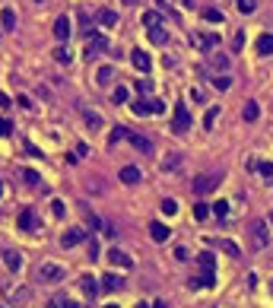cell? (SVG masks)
<instances>
[{"label":"cell","mask_w":273,"mask_h":308,"mask_svg":"<svg viewBox=\"0 0 273 308\" xmlns=\"http://www.w3.org/2000/svg\"><path fill=\"white\" fill-rule=\"evenodd\" d=\"M80 289L86 296H96L99 289H102V283H96V277H89V273H86V277H80Z\"/></svg>","instance_id":"7c38bea8"},{"label":"cell","mask_w":273,"mask_h":308,"mask_svg":"<svg viewBox=\"0 0 273 308\" xmlns=\"http://www.w3.org/2000/svg\"><path fill=\"white\" fill-rule=\"evenodd\" d=\"M0 25H3L6 32H13V29H16V13L10 10V6H3V10H0Z\"/></svg>","instance_id":"9a60e30c"},{"label":"cell","mask_w":273,"mask_h":308,"mask_svg":"<svg viewBox=\"0 0 273 308\" xmlns=\"http://www.w3.org/2000/svg\"><path fill=\"white\" fill-rule=\"evenodd\" d=\"M51 213H54V216H64V200H51Z\"/></svg>","instance_id":"7dc6e473"},{"label":"cell","mask_w":273,"mask_h":308,"mask_svg":"<svg viewBox=\"0 0 273 308\" xmlns=\"http://www.w3.org/2000/svg\"><path fill=\"white\" fill-rule=\"evenodd\" d=\"M270 222H273V213H270Z\"/></svg>","instance_id":"6125c7cd"},{"label":"cell","mask_w":273,"mask_h":308,"mask_svg":"<svg viewBox=\"0 0 273 308\" xmlns=\"http://www.w3.org/2000/svg\"><path fill=\"white\" fill-rule=\"evenodd\" d=\"M258 51H261L264 57H267V54H273V32H264V35L258 38Z\"/></svg>","instance_id":"ac0fdd59"},{"label":"cell","mask_w":273,"mask_h":308,"mask_svg":"<svg viewBox=\"0 0 273 308\" xmlns=\"http://www.w3.org/2000/svg\"><path fill=\"white\" fill-rule=\"evenodd\" d=\"M203 19H207V22H223V13L210 6V10H203Z\"/></svg>","instance_id":"74e56055"},{"label":"cell","mask_w":273,"mask_h":308,"mask_svg":"<svg viewBox=\"0 0 273 308\" xmlns=\"http://www.w3.org/2000/svg\"><path fill=\"white\" fill-rule=\"evenodd\" d=\"M181 3H184V6H194V0H181Z\"/></svg>","instance_id":"11a10c76"},{"label":"cell","mask_w":273,"mask_h":308,"mask_svg":"<svg viewBox=\"0 0 273 308\" xmlns=\"http://www.w3.org/2000/svg\"><path fill=\"white\" fill-rule=\"evenodd\" d=\"M124 3H127V6H134V3H136V0H124Z\"/></svg>","instance_id":"6f0895ef"},{"label":"cell","mask_w":273,"mask_h":308,"mask_svg":"<svg viewBox=\"0 0 273 308\" xmlns=\"http://www.w3.org/2000/svg\"><path fill=\"white\" fill-rule=\"evenodd\" d=\"M35 3H45V0H35Z\"/></svg>","instance_id":"94428289"},{"label":"cell","mask_w":273,"mask_h":308,"mask_svg":"<svg viewBox=\"0 0 273 308\" xmlns=\"http://www.w3.org/2000/svg\"><path fill=\"white\" fill-rule=\"evenodd\" d=\"M83 118H86V124L92 127V131H99V127H102V115H99V111H89V108H83Z\"/></svg>","instance_id":"cb8c5ba5"},{"label":"cell","mask_w":273,"mask_h":308,"mask_svg":"<svg viewBox=\"0 0 273 308\" xmlns=\"http://www.w3.org/2000/svg\"><path fill=\"white\" fill-rule=\"evenodd\" d=\"M143 25H146V29H152V25H162V16H159L156 10H146V13H143Z\"/></svg>","instance_id":"d4e9b609"},{"label":"cell","mask_w":273,"mask_h":308,"mask_svg":"<svg viewBox=\"0 0 273 308\" xmlns=\"http://www.w3.org/2000/svg\"><path fill=\"white\" fill-rule=\"evenodd\" d=\"M51 305H54V308H83V305L70 302V299H61V296H57V299H54V302H51Z\"/></svg>","instance_id":"f35d334b"},{"label":"cell","mask_w":273,"mask_h":308,"mask_svg":"<svg viewBox=\"0 0 273 308\" xmlns=\"http://www.w3.org/2000/svg\"><path fill=\"white\" fill-rule=\"evenodd\" d=\"M22 178H25V184H38V175L35 172H22Z\"/></svg>","instance_id":"f907efd6"},{"label":"cell","mask_w":273,"mask_h":308,"mask_svg":"<svg viewBox=\"0 0 273 308\" xmlns=\"http://www.w3.org/2000/svg\"><path fill=\"white\" fill-rule=\"evenodd\" d=\"M175 258H178V261H187L191 254H187V248H175Z\"/></svg>","instance_id":"816d5d0a"},{"label":"cell","mask_w":273,"mask_h":308,"mask_svg":"<svg viewBox=\"0 0 273 308\" xmlns=\"http://www.w3.org/2000/svg\"><path fill=\"white\" fill-rule=\"evenodd\" d=\"M108 261L115 264V267H121V270H127V267H134V258L127 251H121V248H112L108 251Z\"/></svg>","instance_id":"8992f818"},{"label":"cell","mask_w":273,"mask_h":308,"mask_svg":"<svg viewBox=\"0 0 273 308\" xmlns=\"http://www.w3.org/2000/svg\"><path fill=\"white\" fill-rule=\"evenodd\" d=\"M96 19H99L102 25H118V13H115V10H99Z\"/></svg>","instance_id":"603a6c76"},{"label":"cell","mask_w":273,"mask_h":308,"mask_svg":"<svg viewBox=\"0 0 273 308\" xmlns=\"http://www.w3.org/2000/svg\"><path fill=\"white\" fill-rule=\"evenodd\" d=\"M251 232H254V245H258V248L267 245V222H254Z\"/></svg>","instance_id":"5bb4252c"},{"label":"cell","mask_w":273,"mask_h":308,"mask_svg":"<svg viewBox=\"0 0 273 308\" xmlns=\"http://www.w3.org/2000/svg\"><path fill=\"white\" fill-rule=\"evenodd\" d=\"M54 61L57 64H70V51H67V45H57L54 48Z\"/></svg>","instance_id":"f1b7e54d"},{"label":"cell","mask_w":273,"mask_h":308,"mask_svg":"<svg viewBox=\"0 0 273 308\" xmlns=\"http://www.w3.org/2000/svg\"><path fill=\"white\" fill-rule=\"evenodd\" d=\"M105 48H108V38H105V35H89V41H86V57L92 61V57H99Z\"/></svg>","instance_id":"3957f363"},{"label":"cell","mask_w":273,"mask_h":308,"mask_svg":"<svg viewBox=\"0 0 273 308\" xmlns=\"http://www.w3.org/2000/svg\"><path fill=\"white\" fill-rule=\"evenodd\" d=\"M131 111H134L136 118H143V115H152V111H149V99H146V102H143V99H140V102H134V105H131Z\"/></svg>","instance_id":"83f0119b"},{"label":"cell","mask_w":273,"mask_h":308,"mask_svg":"<svg viewBox=\"0 0 273 308\" xmlns=\"http://www.w3.org/2000/svg\"><path fill=\"white\" fill-rule=\"evenodd\" d=\"M35 277L41 280V283H61V280H67V270L61 267V264H38Z\"/></svg>","instance_id":"6da1fadb"},{"label":"cell","mask_w":273,"mask_h":308,"mask_svg":"<svg viewBox=\"0 0 273 308\" xmlns=\"http://www.w3.org/2000/svg\"><path fill=\"white\" fill-rule=\"evenodd\" d=\"M168 235H172V229H168L165 222H152V226H149V238H152V242H168Z\"/></svg>","instance_id":"30bf717a"},{"label":"cell","mask_w":273,"mask_h":308,"mask_svg":"<svg viewBox=\"0 0 273 308\" xmlns=\"http://www.w3.org/2000/svg\"><path fill=\"white\" fill-rule=\"evenodd\" d=\"M0 191H3V184H0Z\"/></svg>","instance_id":"be15d7a7"},{"label":"cell","mask_w":273,"mask_h":308,"mask_svg":"<svg viewBox=\"0 0 273 308\" xmlns=\"http://www.w3.org/2000/svg\"><path fill=\"white\" fill-rule=\"evenodd\" d=\"M210 64L216 67V70H226V67H229V57L219 54V51H213V54H210Z\"/></svg>","instance_id":"4316f807"},{"label":"cell","mask_w":273,"mask_h":308,"mask_svg":"<svg viewBox=\"0 0 273 308\" xmlns=\"http://www.w3.org/2000/svg\"><path fill=\"white\" fill-rule=\"evenodd\" d=\"M219 248H223L226 254H232V258H242V251H238V245H235V242H229V238H223V242H219Z\"/></svg>","instance_id":"4dcf8cb0"},{"label":"cell","mask_w":273,"mask_h":308,"mask_svg":"<svg viewBox=\"0 0 273 308\" xmlns=\"http://www.w3.org/2000/svg\"><path fill=\"white\" fill-rule=\"evenodd\" d=\"M210 213H213V210L207 207V203H194V219H207Z\"/></svg>","instance_id":"836d02e7"},{"label":"cell","mask_w":273,"mask_h":308,"mask_svg":"<svg viewBox=\"0 0 273 308\" xmlns=\"http://www.w3.org/2000/svg\"><path fill=\"white\" fill-rule=\"evenodd\" d=\"M105 308H118V305H105Z\"/></svg>","instance_id":"91938a15"},{"label":"cell","mask_w":273,"mask_h":308,"mask_svg":"<svg viewBox=\"0 0 273 308\" xmlns=\"http://www.w3.org/2000/svg\"><path fill=\"white\" fill-rule=\"evenodd\" d=\"M235 6H238L242 13H254V10H258V3H254V0H235Z\"/></svg>","instance_id":"d590c367"},{"label":"cell","mask_w":273,"mask_h":308,"mask_svg":"<svg viewBox=\"0 0 273 308\" xmlns=\"http://www.w3.org/2000/svg\"><path fill=\"white\" fill-rule=\"evenodd\" d=\"M83 238H86V229H70V232H64L61 245H64V248H76V245L83 242Z\"/></svg>","instance_id":"9c48e42d"},{"label":"cell","mask_w":273,"mask_h":308,"mask_svg":"<svg viewBox=\"0 0 273 308\" xmlns=\"http://www.w3.org/2000/svg\"><path fill=\"white\" fill-rule=\"evenodd\" d=\"M112 102H115V105H124V102H127V89H124V86H118V89L112 92Z\"/></svg>","instance_id":"8d00e7d4"},{"label":"cell","mask_w":273,"mask_h":308,"mask_svg":"<svg viewBox=\"0 0 273 308\" xmlns=\"http://www.w3.org/2000/svg\"><path fill=\"white\" fill-rule=\"evenodd\" d=\"M210 83H213V89H219V92L232 86V80H229V76H210Z\"/></svg>","instance_id":"1f68e13d"},{"label":"cell","mask_w":273,"mask_h":308,"mask_svg":"<svg viewBox=\"0 0 273 308\" xmlns=\"http://www.w3.org/2000/svg\"><path fill=\"white\" fill-rule=\"evenodd\" d=\"M118 178H121L124 184H136V181H140L143 175H140V168H136V165H124V168H121V175H118Z\"/></svg>","instance_id":"8fae6325"},{"label":"cell","mask_w":273,"mask_h":308,"mask_svg":"<svg viewBox=\"0 0 273 308\" xmlns=\"http://www.w3.org/2000/svg\"><path fill=\"white\" fill-rule=\"evenodd\" d=\"M121 286H124V280H121V277H115V273L102 277V289H105V293H115V289H121Z\"/></svg>","instance_id":"e0dca14e"},{"label":"cell","mask_w":273,"mask_h":308,"mask_svg":"<svg viewBox=\"0 0 273 308\" xmlns=\"http://www.w3.org/2000/svg\"><path fill=\"white\" fill-rule=\"evenodd\" d=\"M99 258V245H96V238L89 242V261H96Z\"/></svg>","instance_id":"681fc988"},{"label":"cell","mask_w":273,"mask_h":308,"mask_svg":"<svg viewBox=\"0 0 273 308\" xmlns=\"http://www.w3.org/2000/svg\"><path fill=\"white\" fill-rule=\"evenodd\" d=\"M124 137H127V131H124V127H115V131H112V137H108V143L115 147V143H118V140H124Z\"/></svg>","instance_id":"ab89813d"},{"label":"cell","mask_w":273,"mask_h":308,"mask_svg":"<svg viewBox=\"0 0 273 308\" xmlns=\"http://www.w3.org/2000/svg\"><path fill=\"white\" fill-rule=\"evenodd\" d=\"M232 48H235V51H242V48H245V32H235V38H232Z\"/></svg>","instance_id":"ee69618b"},{"label":"cell","mask_w":273,"mask_h":308,"mask_svg":"<svg viewBox=\"0 0 273 308\" xmlns=\"http://www.w3.org/2000/svg\"><path fill=\"white\" fill-rule=\"evenodd\" d=\"M258 115H261L258 102H245V108H242V118H245V121H258Z\"/></svg>","instance_id":"ffe728a7"},{"label":"cell","mask_w":273,"mask_h":308,"mask_svg":"<svg viewBox=\"0 0 273 308\" xmlns=\"http://www.w3.org/2000/svg\"><path fill=\"white\" fill-rule=\"evenodd\" d=\"M3 264H6V267H10L13 273H19V270H22V258H19L16 251H3Z\"/></svg>","instance_id":"2e32d148"},{"label":"cell","mask_w":273,"mask_h":308,"mask_svg":"<svg viewBox=\"0 0 273 308\" xmlns=\"http://www.w3.org/2000/svg\"><path fill=\"white\" fill-rule=\"evenodd\" d=\"M194 41H197L200 48H216L219 45V35H194Z\"/></svg>","instance_id":"484cf974"},{"label":"cell","mask_w":273,"mask_h":308,"mask_svg":"<svg viewBox=\"0 0 273 308\" xmlns=\"http://www.w3.org/2000/svg\"><path fill=\"white\" fill-rule=\"evenodd\" d=\"M136 308H146V305H143V302H140V305H136Z\"/></svg>","instance_id":"680465c9"},{"label":"cell","mask_w":273,"mask_h":308,"mask_svg":"<svg viewBox=\"0 0 273 308\" xmlns=\"http://www.w3.org/2000/svg\"><path fill=\"white\" fill-rule=\"evenodd\" d=\"M213 264H216V261H213V254L203 251V254H200V267H203V270H213Z\"/></svg>","instance_id":"60d3db41"},{"label":"cell","mask_w":273,"mask_h":308,"mask_svg":"<svg viewBox=\"0 0 273 308\" xmlns=\"http://www.w3.org/2000/svg\"><path fill=\"white\" fill-rule=\"evenodd\" d=\"M70 19H67V16H57V19H54V38L57 41H67V38H70Z\"/></svg>","instance_id":"ba28073f"},{"label":"cell","mask_w":273,"mask_h":308,"mask_svg":"<svg viewBox=\"0 0 273 308\" xmlns=\"http://www.w3.org/2000/svg\"><path fill=\"white\" fill-rule=\"evenodd\" d=\"M149 41H152V45H165V41H168V32L162 29V25H152V29H149Z\"/></svg>","instance_id":"d6986e66"},{"label":"cell","mask_w":273,"mask_h":308,"mask_svg":"<svg viewBox=\"0 0 273 308\" xmlns=\"http://www.w3.org/2000/svg\"><path fill=\"white\" fill-rule=\"evenodd\" d=\"M210 210H213V216H219V219H223L226 213H229V203H226V200H216V203H213Z\"/></svg>","instance_id":"d6a6232c"},{"label":"cell","mask_w":273,"mask_h":308,"mask_svg":"<svg viewBox=\"0 0 273 308\" xmlns=\"http://www.w3.org/2000/svg\"><path fill=\"white\" fill-rule=\"evenodd\" d=\"M175 134H184L187 131V127H191V115H187V108L181 105V102H178V105H175Z\"/></svg>","instance_id":"5b68a950"},{"label":"cell","mask_w":273,"mask_h":308,"mask_svg":"<svg viewBox=\"0 0 273 308\" xmlns=\"http://www.w3.org/2000/svg\"><path fill=\"white\" fill-rule=\"evenodd\" d=\"M10 131H13V124L6 118H0V137H10Z\"/></svg>","instance_id":"bcb514c9"},{"label":"cell","mask_w":273,"mask_h":308,"mask_svg":"<svg viewBox=\"0 0 273 308\" xmlns=\"http://www.w3.org/2000/svg\"><path fill=\"white\" fill-rule=\"evenodd\" d=\"M162 168H165V172H175V168H178V156L165 159V162H162Z\"/></svg>","instance_id":"c3c4849f"},{"label":"cell","mask_w":273,"mask_h":308,"mask_svg":"<svg viewBox=\"0 0 273 308\" xmlns=\"http://www.w3.org/2000/svg\"><path fill=\"white\" fill-rule=\"evenodd\" d=\"M0 308H3V305H0Z\"/></svg>","instance_id":"e7e4bbea"},{"label":"cell","mask_w":273,"mask_h":308,"mask_svg":"<svg viewBox=\"0 0 273 308\" xmlns=\"http://www.w3.org/2000/svg\"><path fill=\"white\" fill-rule=\"evenodd\" d=\"M112 80H115V70H112V67H99V73H96V83H99V86H108Z\"/></svg>","instance_id":"44dd1931"},{"label":"cell","mask_w":273,"mask_h":308,"mask_svg":"<svg viewBox=\"0 0 273 308\" xmlns=\"http://www.w3.org/2000/svg\"><path fill=\"white\" fill-rule=\"evenodd\" d=\"M219 181H223V175H200V178H194V194H210L213 187H219Z\"/></svg>","instance_id":"7a4b0ae2"},{"label":"cell","mask_w":273,"mask_h":308,"mask_svg":"<svg viewBox=\"0 0 273 308\" xmlns=\"http://www.w3.org/2000/svg\"><path fill=\"white\" fill-rule=\"evenodd\" d=\"M159 207H162V213H165V216H175V213H178V200H172V197H165V200L159 203Z\"/></svg>","instance_id":"f546056e"},{"label":"cell","mask_w":273,"mask_h":308,"mask_svg":"<svg viewBox=\"0 0 273 308\" xmlns=\"http://www.w3.org/2000/svg\"><path fill=\"white\" fill-rule=\"evenodd\" d=\"M127 140H131L136 150H143V153H149V150H152V143L146 140V137H140V134H127Z\"/></svg>","instance_id":"7402d4cb"},{"label":"cell","mask_w":273,"mask_h":308,"mask_svg":"<svg viewBox=\"0 0 273 308\" xmlns=\"http://www.w3.org/2000/svg\"><path fill=\"white\" fill-rule=\"evenodd\" d=\"M149 111H152V115H162V111H165V105H162L159 99H149Z\"/></svg>","instance_id":"7bdbcfd3"},{"label":"cell","mask_w":273,"mask_h":308,"mask_svg":"<svg viewBox=\"0 0 273 308\" xmlns=\"http://www.w3.org/2000/svg\"><path fill=\"white\" fill-rule=\"evenodd\" d=\"M13 102H10V96H6V92H0V108H10Z\"/></svg>","instance_id":"f5cc1de1"},{"label":"cell","mask_w":273,"mask_h":308,"mask_svg":"<svg viewBox=\"0 0 273 308\" xmlns=\"http://www.w3.org/2000/svg\"><path fill=\"white\" fill-rule=\"evenodd\" d=\"M19 229H22V232H35V213H32V210L19 213Z\"/></svg>","instance_id":"4fadbf2b"},{"label":"cell","mask_w":273,"mask_h":308,"mask_svg":"<svg viewBox=\"0 0 273 308\" xmlns=\"http://www.w3.org/2000/svg\"><path fill=\"white\" fill-rule=\"evenodd\" d=\"M16 102H19L22 108H32V99H29V96H19V99H16Z\"/></svg>","instance_id":"db71d44e"},{"label":"cell","mask_w":273,"mask_h":308,"mask_svg":"<svg viewBox=\"0 0 273 308\" xmlns=\"http://www.w3.org/2000/svg\"><path fill=\"white\" fill-rule=\"evenodd\" d=\"M258 168L264 178H273V162H258Z\"/></svg>","instance_id":"b9f144b4"},{"label":"cell","mask_w":273,"mask_h":308,"mask_svg":"<svg viewBox=\"0 0 273 308\" xmlns=\"http://www.w3.org/2000/svg\"><path fill=\"white\" fill-rule=\"evenodd\" d=\"M156 3H159V6H165V3H168V0H156Z\"/></svg>","instance_id":"9f6ffc18"},{"label":"cell","mask_w":273,"mask_h":308,"mask_svg":"<svg viewBox=\"0 0 273 308\" xmlns=\"http://www.w3.org/2000/svg\"><path fill=\"white\" fill-rule=\"evenodd\" d=\"M210 286H216V273L213 270H203L200 277H194L191 283H187V289H210Z\"/></svg>","instance_id":"52a82bcc"},{"label":"cell","mask_w":273,"mask_h":308,"mask_svg":"<svg viewBox=\"0 0 273 308\" xmlns=\"http://www.w3.org/2000/svg\"><path fill=\"white\" fill-rule=\"evenodd\" d=\"M136 89H140V92H152V80H143V76H140V80H136Z\"/></svg>","instance_id":"f6af8a7d"},{"label":"cell","mask_w":273,"mask_h":308,"mask_svg":"<svg viewBox=\"0 0 273 308\" xmlns=\"http://www.w3.org/2000/svg\"><path fill=\"white\" fill-rule=\"evenodd\" d=\"M131 61H134V67H136L140 73H149V67H152V57H149L143 48H134V51H131Z\"/></svg>","instance_id":"277c9868"},{"label":"cell","mask_w":273,"mask_h":308,"mask_svg":"<svg viewBox=\"0 0 273 308\" xmlns=\"http://www.w3.org/2000/svg\"><path fill=\"white\" fill-rule=\"evenodd\" d=\"M216 118H219V108H210L207 115H203V127H207V131H210V127L216 124Z\"/></svg>","instance_id":"e575fe53"}]
</instances>
